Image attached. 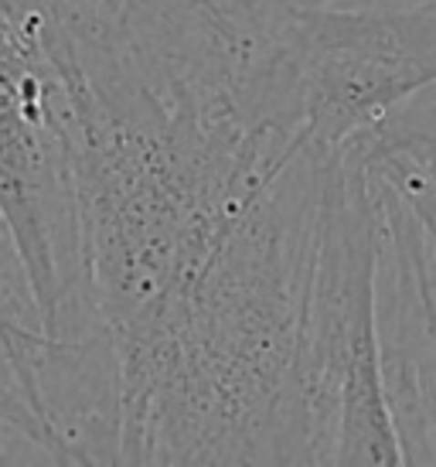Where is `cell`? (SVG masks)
Wrapping results in <instances>:
<instances>
[{
  "instance_id": "6da1fadb",
  "label": "cell",
  "mask_w": 436,
  "mask_h": 467,
  "mask_svg": "<svg viewBox=\"0 0 436 467\" xmlns=\"http://www.w3.org/2000/svg\"><path fill=\"white\" fill-rule=\"evenodd\" d=\"M331 154L300 147L202 266L113 335L119 464H310L304 348Z\"/></svg>"
},
{
  "instance_id": "7a4b0ae2",
  "label": "cell",
  "mask_w": 436,
  "mask_h": 467,
  "mask_svg": "<svg viewBox=\"0 0 436 467\" xmlns=\"http://www.w3.org/2000/svg\"><path fill=\"white\" fill-rule=\"evenodd\" d=\"M379 205L355 143L331 154L307 297L310 464H402L375 331Z\"/></svg>"
},
{
  "instance_id": "3957f363",
  "label": "cell",
  "mask_w": 436,
  "mask_h": 467,
  "mask_svg": "<svg viewBox=\"0 0 436 467\" xmlns=\"http://www.w3.org/2000/svg\"><path fill=\"white\" fill-rule=\"evenodd\" d=\"M65 86L35 21L0 14V215L21 253L45 337L113 335L82 246Z\"/></svg>"
},
{
  "instance_id": "277c9868",
  "label": "cell",
  "mask_w": 436,
  "mask_h": 467,
  "mask_svg": "<svg viewBox=\"0 0 436 467\" xmlns=\"http://www.w3.org/2000/svg\"><path fill=\"white\" fill-rule=\"evenodd\" d=\"M304 137L341 150L436 82V0H286Z\"/></svg>"
},
{
  "instance_id": "5b68a950",
  "label": "cell",
  "mask_w": 436,
  "mask_h": 467,
  "mask_svg": "<svg viewBox=\"0 0 436 467\" xmlns=\"http://www.w3.org/2000/svg\"><path fill=\"white\" fill-rule=\"evenodd\" d=\"M369 182L379 205L375 331L389 420L402 464H436V273L423 222L392 182Z\"/></svg>"
},
{
  "instance_id": "8992f818",
  "label": "cell",
  "mask_w": 436,
  "mask_h": 467,
  "mask_svg": "<svg viewBox=\"0 0 436 467\" xmlns=\"http://www.w3.org/2000/svg\"><path fill=\"white\" fill-rule=\"evenodd\" d=\"M0 335L7 341L14 368L27 389L31 365L38 362L41 348H45V325H41L38 300H35L27 270L4 215H0Z\"/></svg>"
},
{
  "instance_id": "52a82bcc",
  "label": "cell",
  "mask_w": 436,
  "mask_h": 467,
  "mask_svg": "<svg viewBox=\"0 0 436 467\" xmlns=\"http://www.w3.org/2000/svg\"><path fill=\"white\" fill-rule=\"evenodd\" d=\"M361 150L365 164L382 174L385 182H392L402 192V198L416 208V215L423 222L426 243H430V256H433L436 273V164L433 157L412 147H379V143L351 140Z\"/></svg>"
},
{
  "instance_id": "ba28073f",
  "label": "cell",
  "mask_w": 436,
  "mask_h": 467,
  "mask_svg": "<svg viewBox=\"0 0 436 467\" xmlns=\"http://www.w3.org/2000/svg\"><path fill=\"white\" fill-rule=\"evenodd\" d=\"M361 143L379 147H412V150H436V82L399 103L389 117H382L372 130L355 137Z\"/></svg>"
},
{
  "instance_id": "9c48e42d",
  "label": "cell",
  "mask_w": 436,
  "mask_h": 467,
  "mask_svg": "<svg viewBox=\"0 0 436 467\" xmlns=\"http://www.w3.org/2000/svg\"><path fill=\"white\" fill-rule=\"evenodd\" d=\"M423 154H430V157H433V164H436V150H423Z\"/></svg>"
}]
</instances>
